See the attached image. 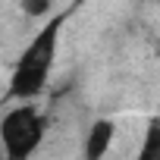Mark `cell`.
Wrapping results in <instances>:
<instances>
[{
    "mask_svg": "<svg viewBox=\"0 0 160 160\" xmlns=\"http://www.w3.org/2000/svg\"><path fill=\"white\" fill-rule=\"evenodd\" d=\"M66 16H57L47 28H41V35L25 47V53L19 57L16 69H13V78H10V94L13 98H35L41 94L47 75H50V63H53V53H57V35H60V25H63Z\"/></svg>",
    "mask_w": 160,
    "mask_h": 160,
    "instance_id": "1",
    "label": "cell"
},
{
    "mask_svg": "<svg viewBox=\"0 0 160 160\" xmlns=\"http://www.w3.org/2000/svg\"><path fill=\"white\" fill-rule=\"evenodd\" d=\"M41 138H44V122L35 107L22 104V107L10 110L0 122V141H3L7 160H32Z\"/></svg>",
    "mask_w": 160,
    "mask_h": 160,
    "instance_id": "2",
    "label": "cell"
},
{
    "mask_svg": "<svg viewBox=\"0 0 160 160\" xmlns=\"http://www.w3.org/2000/svg\"><path fill=\"white\" fill-rule=\"evenodd\" d=\"M113 138H116L113 119H94L85 135V160H104L113 148Z\"/></svg>",
    "mask_w": 160,
    "mask_h": 160,
    "instance_id": "3",
    "label": "cell"
},
{
    "mask_svg": "<svg viewBox=\"0 0 160 160\" xmlns=\"http://www.w3.org/2000/svg\"><path fill=\"white\" fill-rule=\"evenodd\" d=\"M135 160H160V119H151V122H148Z\"/></svg>",
    "mask_w": 160,
    "mask_h": 160,
    "instance_id": "4",
    "label": "cell"
},
{
    "mask_svg": "<svg viewBox=\"0 0 160 160\" xmlns=\"http://www.w3.org/2000/svg\"><path fill=\"white\" fill-rule=\"evenodd\" d=\"M47 7H50V0H22V10L28 16H41Z\"/></svg>",
    "mask_w": 160,
    "mask_h": 160,
    "instance_id": "5",
    "label": "cell"
}]
</instances>
